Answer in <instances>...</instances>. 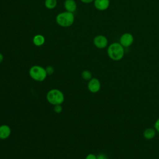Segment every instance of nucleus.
<instances>
[{
  "mask_svg": "<svg viewBox=\"0 0 159 159\" xmlns=\"http://www.w3.org/2000/svg\"><path fill=\"white\" fill-rule=\"evenodd\" d=\"M107 53L108 57L114 61L122 60L125 54L124 47L119 42H114L109 45Z\"/></svg>",
  "mask_w": 159,
  "mask_h": 159,
  "instance_id": "nucleus-1",
  "label": "nucleus"
},
{
  "mask_svg": "<svg viewBox=\"0 0 159 159\" xmlns=\"http://www.w3.org/2000/svg\"><path fill=\"white\" fill-rule=\"evenodd\" d=\"M46 98L47 101L53 106L61 104L65 100L63 93L58 89H52L48 91Z\"/></svg>",
  "mask_w": 159,
  "mask_h": 159,
  "instance_id": "nucleus-2",
  "label": "nucleus"
},
{
  "mask_svg": "<svg viewBox=\"0 0 159 159\" xmlns=\"http://www.w3.org/2000/svg\"><path fill=\"white\" fill-rule=\"evenodd\" d=\"M29 75L34 80L40 82L46 79L47 73L45 68L39 65H34L30 68Z\"/></svg>",
  "mask_w": 159,
  "mask_h": 159,
  "instance_id": "nucleus-3",
  "label": "nucleus"
},
{
  "mask_svg": "<svg viewBox=\"0 0 159 159\" xmlns=\"http://www.w3.org/2000/svg\"><path fill=\"white\" fill-rule=\"evenodd\" d=\"M57 22L62 27H68L72 25L74 22L75 17L72 12H64L59 14L56 18Z\"/></svg>",
  "mask_w": 159,
  "mask_h": 159,
  "instance_id": "nucleus-4",
  "label": "nucleus"
},
{
  "mask_svg": "<svg viewBox=\"0 0 159 159\" xmlns=\"http://www.w3.org/2000/svg\"><path fill=\"white\" fill-rule=\"evenodd\" d=\"M134 37L130 33H124L123 34L119 39V43L124 47H129L134 42Z\"/></svg>",
  "mask_w": 159,
  "mask_h": 159,
  "instance_id": "nucleus-5",
  "label": "nucleus"
},
{
  "mask_svg": "<svg viewBox=\"0 0 159 159\" xmlns=\"http://www.w3.org/2000/svg\"><path fill=\"white\" fill-rule=\"evenodd\" d=\"M101 82L100 81L96 78H92L88 83V89L92 93H96L99 91L101 89Z\"/></svg>",
  "mask_w": 159,
  "mask_h": 159,
  "instance_id": "nucleus-6",
  "label": "nucleus"
},
{
  "mask_svg": "<svg viewBox=\"0 0 159 159\" xmlns=\"http://www.w3.org/2000/svg\"><path fill=\"white\" fill-rule=\"evenodd\" d=\"M94 44L98 48H104L107 47L108 40L107 38L102 35H98L94 39Z\"/></svg>",
  "mask_w": 159,
  "mask_h": 159,
  "instance_id": "nucleus-7",
  "label": "nucleus"
},
{
  "mask_svg": "<svg viewBox=\"0 0 159 159\" xmlns=\"http://www.w3.org/2000/svg\"><path fill=\"white\" fill-rule=\"evenodd\" d=\"M11 134V129L7 125L3 124L0 125V139L4 140L7 139Z\"/></svg>",
  "mask_w": 159,
  "mask_h": 159,
  "instance_id": "nucleus-8",
  "label": "nucleus"
},
{
  "mask_svg": "<svg viewBox=\"0 0 159 159\" xmlns=\"http://www.w3.org/2000/svg\"><path fill=\"white\" fill-rule=\"evenodd\" d=\"M110 4L109 0H94V6L99 11L107 9Z\"/></svg>",
  "mask_w": 159,
  "mask_h": 159,
  "instance_id": "nucleus-9",
  "label": "nucleus"
},
{
  "mask_svg": "<svg viewBox=\"0 0 159 159\" xmlns=\"http://www.w3.org/2000/svg\"><path fill=\"white\" fill-rule=\"evenodd\" d=\"M156 135V130L154 128H147L143 133V137L147 140L153 139Z\"/></svg>",
  "mask_w": 159,
  "mask_h": 159,
  "instance_id": "nucleus-10",
  "label": "nucleus"
},
{
  "mask_svg": "<svg viewBox=\"0 0 159 159\" xmlns=\"http://www.w3.org/2000/svg\"><path fill=\"white\" fill-rule=\"evenodd\" d=\"M64 5L68 12H73L76 9V4L74 0H66Z\"/></svg>",
  "mask_w": 159,
  "mask_h": 159,
  "instance_id": "nucleus-11",
  "label": "nucleus"
},
{
  "mask_svg": "<svg viewBox=\"0 0 159 159\" xmlns=\"http://www.w3.org/2000/svg\"><path fill=\"white\" fill-rule=\"evenodd\" d=\"M33 42L36 46H41L44 43L45 39L41 35H37L34 37Z\"/></svg>",
  "mask_w": 159,
  "mask_h": 159,
  "instance_id": "nucleus-12",
  "label": "nucleus"
},
{
  "mask_svg": "<svg viewBox=\"0 0 159 159\" xmlns=\"http://www.w3.org/2000/svg\"><path fill=\"white\" fill-rule=\"evenodd\" d=\"M81 77L86 81H89L92 78V73L89 70H85L81 73Z\"/></svg>",
  "mask_w": 159,
  "mask_h": 159,
  "instance_id": "nucleus-13",
  "label": "nucleus"
},
{
  "mask_svg": "<svg viewBox=\"0 0 159 159\" xmlns=\"http://www.w3.org/2000/svg\"><path fill=\"white\" fill-rule=\"evenodd\" d=\"M57 0H45V5L48 9H53L57 6Z\"/></svg>",
  "mask_w": 159,
  "mask_h": 159,
  "instance_id": "nucleus-14",
  "label": "nucleus"
},
{
  "mask_svg": "<svg viewBox=\"0 0 159 159\" xmlns=\"http://www.w3.org/2000/svg\"><path fill=\"white\" fill-rule=\"evenodd\" d=\"M46 72L47 73V75H51L54 73V68L52 66H48L45 68Z\"/></svg>",
  "mask_w": 159,
  "mask_h": 159,
  "instance_id": "nucleus-15",
  "label": "nucleus"
},
{
  "mask_svg": "<svg viewBox=\"0 0 159 159\" xmlns=\"http://www.w3.org/2000/svg\"><path fill=\"white\" fill-rule=\"evenodd\" d=\"M62 107L61 106V104H58V105H55L54 106V111L57 113L59 114L62 111Z\"/></svg>",
  "mask_w": 159,
  "mask_h": 159,
  "instance_id": "nucleus-16",
  "label": "nucleus"
},
{
  "mask_svg": "<svg viewBox=\"0 0 159 159\" xmlns=\"http://www.w3.org/2000/svg\"><path fill=\"white\" fill-rule=\"evenodd\" d=\"M154 129H155L156 132L159 133V118L157 119L154 123Z\"/></svg>",
  "mask_w": 159,
  "mask_h": 159,
  "instance_id": "nucleus-17",
  "label": "nucleus"
},
{
  "mask_svg": "<svg viewBox=\"0 0 159 159\" xmlns=\"http://www.w3.org/2000/svg\"><path fill=\"white\" fill-rule=\"evenodd\" d=\"M96 157H97V159H108L107 155L104 153H99Z\"/></svg>",
  "mask_w": 159,
  "mask_h": 159,
  "instance_id": "nucleus-18",
  "label": "nucleus"
},
{
  "mask_svg": "<svg viewBox=\"0 0 159 159\" xmlns=\"http://www.w3.org/2000/svg\"><path fill=\"white\" fill-rule=\"evenodd\" d=\"M85 159H97V157L93 153H89L86 157Z\"/></svg>",
  "mask_w": 159,
  "mask_h": 159,
  "instance_id": "nucleus-19",
  "label": "nucleus"
},
{
  "mask_svg": "<svg viewBox=\"0 0 159 159\" xmlns=\"http://www.w3.org/2000/svg\"><path fill=\"white\" fill-rule=\"evenodd\" d=\"M81 1L84 3H89L93 2L94 0H81Z\"/></svg>",
  "mask_w": 159,
  "mask_h": 159,
  "instance_id": "nucleus-20",
  "label": "nucleus"
},
{
  "mask_svg": "<svg viewBox=\"0 0 159 159\" xmlns=\"http://www.w3.org/2000/svg\"><path fill=\"white\" fill-rule=\"evenodd\" d=\"M3 55L0 53V63L2 61V60H3Z\"/></svg>",
  "mask_w": 159,
  "mask_h": 159,
  "instance_id": "nucleus-21",
  "label": "nucleus"
}]
</instances>
